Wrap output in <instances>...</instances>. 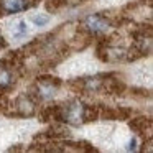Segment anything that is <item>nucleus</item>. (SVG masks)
Wrapping results in <instances>:
<instances>
[{
	"label": "nucleus",
	"instance_id": "7ed1b4c3",
	"mask_svg": "<svg viewBox=\"0 0 153 153\" xmlns=\"http://www.w3.org/2000/svg\"><path fill=\"white\" fill-rule=\"evenodd\" d=\"M12 36L15 38V40H20V38H25L28 35V25L25 20H18L15 22L13 25H12Z\"/></svg>",
	"mask_w": 153,
	"mask_h": 153
},
{
	"label": "nucleus",
	"instance_id": "f257e3e1",
	"mask_svg": "<svg viewBox=\"0 0 153 153\" xmlns=\"http://www.w3.org/2000/svg\"><path fill=\"white\" fill-rule=\"evenodd\" d=\"M84 27H86L91 33L97 35V33H104V31H107V28H109V22H107L104 17H100V15H91V17L86 18Z\"/></svg>",
	"mask_w": 153,
	"mask_h": 153
},
{
	"label": "nucleus",
	"instance_id": "6e6552de",
	"mask_svg": "<svg viewBox=\"0 0 153 153\" xmlns=\"http://www.w3.org/2000/svg\"><path fill=\"white\" fill-rule=\"evenodd\" d=\"M4 46V41H2V36H0V48Z\"/></svg>",
	"mask_w": 153,
	"mask_h": 153
},
{
	"label": "nucleus",
	"instance_id": "f03ea898",
	"mask_svg": "<svg viewBox=\"0 0 153 153\" xmlns=\"http://www.w3.org/2000/svg\"><path fill=\"white\" fill-rule=\"evenodd\" d=\"M28 7L27 0H2V8L7 13H18Z\"/></svg>",
	"mask_w": 153,
	"mask_h": 153
},
{
	"label": "nucleus",
	"instance_id": "0eeeda50",
	"mask_svg": "<svg viewBox=\"0 0 153 153\" xmlns=\"http://www.w3.org/2000/svg\"><path fill=\"white\" fill-rule=\"evenodd\" d=\"M137 138H133V140H130V143H128V146H127V150H133V152H135L137 150Z\"/></svg>",
	"mask_w": 153,
	"mask_h": 153
},
{
	"label": "nucleus",
	"instance_id": "39448f33",
	"mask_svg": "<svg viewBox=\"0 0 153 153\" xmlns=\"http://www.w3.org/2000/svg\"><path fill=\"white\" fill-rule=\"evenodd\" d=\"M12 82H13L12 71L7 68H0V87H8Z\"/></svg>",
	"mask_w": 153,
	"mask_h": 153
},
{
	"label": "nucleus",
	"instance_id": "423d86ee",
	"mask_svg": "<svg viewBox=\"0 0 153 153\" xmlns=\"http://www.w3.org/2000/svg\"><path fill=\"white\" fill-rule=\"evenodd\" d=\"M30 22L35 25V27H45V25L50 23V17L45 15V13H36V15H33V17L30 18Z\"/></svg>",
	"mask_w": 153,
	"mask_h": 153
},
{
	"label": "nucleus",
	"instance_id": "20e7f679",
	"mask_svg": "<svg viewBox=\"0 0 153 153\" xmlns=\"http://www.w3.org/2000/svg\"><path fill=\"white\" fill-rule=\"evenodd\" d=\"M38 92L43 99H51L54 96V86L53 82H41L40 87H38Z\"/></svg>",
	"mask_w": 153,
	"mask_h": 153
}]
</instances>
